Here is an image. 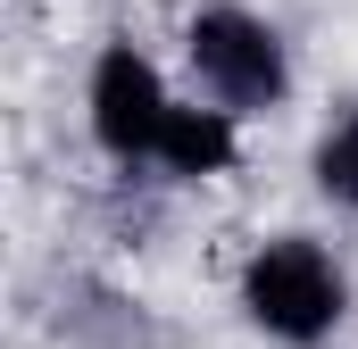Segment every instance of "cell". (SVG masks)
Segmentation results:
<instances>
[{"instance_id": "6da1fadb", "label": "cell", "mask_w": 358, "mask_h": 349, "mask_svg": "<svg viewBox=\"0 0 358 349\" xmlns=\"http://www.w3.org/2000/svg\"><path fill=\"white\" fill-rule=\"evenodd\" d=\"M234 299H242V316L283 349H325L342 333V316H350V274L342 258L317 242V233H275L259 242L242 274H234Z\"/></svg>"}, {"instance_id": "7a4b0ae2", "label": "cell", "mask_w": 358, "mask_h": 349, "mask_svg": "<svg viewBox=\"0 0 358 349\" xmlns=\"http://www.w3.org/2000/svg\"><path fill=\"white\" fill-rule=\"evenodd\" d=\"M183 67H192L200 100L225 108V117H267V108L292 100V50H283V34L259 8H234V0H217V8H200L183 25Z\"/></svg>"}, {"instance_id": "3957f363", "label": "cell", "mask_w": 358, "mask_h": 349, "mask_svg": "<svg viewBox=\"0 0 358 349\" xmlns=\"http://www.w3.org/2000/svg\"><path fill=\"white\" fill-rule=\"evenodd\" d=\"M84 117H92V142H100L117 167H150V158H159V133H167V117H176V91H167V75H159L134 42H100L92 84H84Z\"/></svg>"}, {"instance_id": "277c9868", "label": "cell", "mask_w": 358, "mask_h": 349, "mask_svg": "<svg viewBox=\"0 0 358 349\" xmlns=\"http://www.w3.org/2000/svg\"><path fill=\"white\" fill-rule=\"evenodd\" d=\"M150 167L167 174V183H217V174H234L242 167V117H225L208 100H176Z\"/></svg>"}, {"instance_id": "5b68a950", "label": "cell", "mask_w": 358, "mask_h": 349, "mask_svg": "<svg viewBox=\"0 0 358 349\" xmlns=\"http://www.w3.org/2000/svg\"><path fill=\"white\" fill-rule=\"evenodd\" d=\"M308 174H317V191L334 200V208H350L358 216V100L317 133V150H308Z\"/></svg>"}]
</instances>
